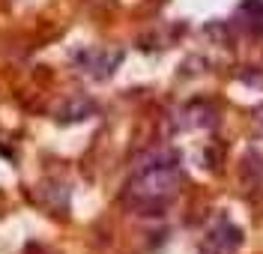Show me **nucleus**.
<instances>
[{
    "label": "nucleus",
    "instance_id": "1",
    "mask_svg": "<svg viewBox=\"0 0 263 254\" xmlns=\"http://www.w3.org/2000/svg\"><path fill=\"white\" fill-rule=\"evenodd\" d=\"M180 188V168L174 155H156L141 165L129 183V198L138 206H164Z\"/></svg>",
    "mask_w": 263,
    "mask_h": 254
}]
</instances>
